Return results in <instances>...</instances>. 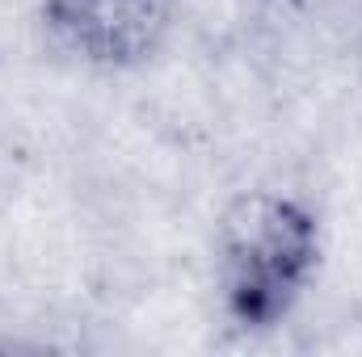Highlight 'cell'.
<instances>
[{"instance_id":"1","label":"cell","mask_w":362,"mask_h":357,"mask_svg":"<svg viewBox=\"0 0 362 357\" xmlns=\"http://www.w3.org/2000/svg\"><path fill=\"white\" fill-rule=\"evenodd\" d=\"M325 265V214L303 189H236L211 227L215 315L236 337L278 332Z\"/></svg>"},{"instance_id":"2","label":"cell","mask_w":362,"mask_h":357,"mask_svg":"<svg viewBox=\"0 0 362 357\" xmlns=\"http://www.w3.org/2000/svg\"><path fill=\"white\" fill-rule=\"evenodd\" d=\"M181 0H38L42 47L93 76H131L152 68L177 30Z\"/></svg>"}]
</instances>
